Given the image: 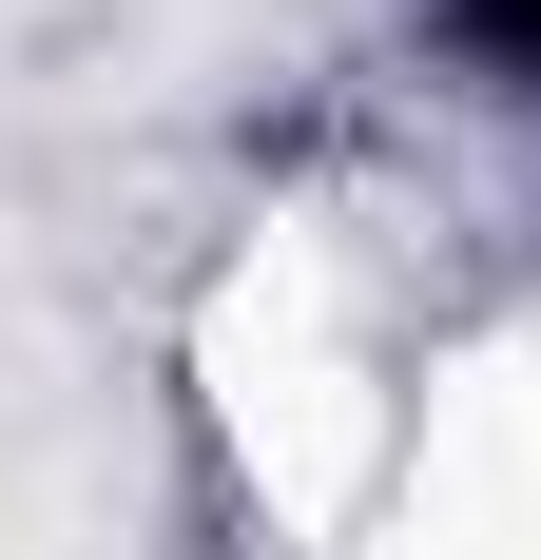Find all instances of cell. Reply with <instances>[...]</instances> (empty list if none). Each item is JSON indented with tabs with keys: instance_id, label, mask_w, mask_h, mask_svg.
Instances as JSON below:
<instances>
[{
	"instance_id": "1",
	"label": "cell",
	"mask_w": 541,
	"mask_h": 560,
	"mask_svg": "<svg viewBox=\"0 0 541 560\" xmlns=\"http://www.w3.org/2000/svg\"><path fill=\"white\" fill-rule=\"evenodd\" d=\"M464 20V58H503V78H541V0H445Z\"/></svg>"
}]
</instances>
